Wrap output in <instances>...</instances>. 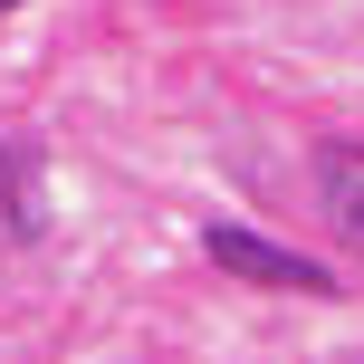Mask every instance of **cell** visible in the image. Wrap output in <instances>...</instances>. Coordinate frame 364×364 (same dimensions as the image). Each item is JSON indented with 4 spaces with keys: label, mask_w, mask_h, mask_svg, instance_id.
I'll return each instance as SVG.
<instances>
[{
    "label": "cell",
    "mask_w": 364,
    "mask_h": 364,
    "mask_svg": "<svg viewBox=\"0 0 364 364\" xmlns=\"http://www.w3.org/2000/svg\"><path fill=\"white\" fill-rule=\"evenodd\" d=\"M201 250H211L230 278H250V288H278V297H336V278L316 269V259L278 250V240H259V230H230V220H211V230H201Z\"/></svg>",
    "instance_id": "obj_1"
},
{
    "label": "cell",
    "mask_w": 364,
    "mask_h": 364,
    "mask_svg": "<svg viewBox=\"0 0 364 364\" xmlns=\"http://www.w3.org/2000/svg\"><path fill=\"white\" fill-rule=\"evenodd\" d=\"M326 220L346 250H364V164H326Z\"/></svg>",
    "instance_id": "obj_2"
},
{
    "label": "cell",
    "mask_w": 364,
    "mask_h": 364,
    "mask_svg": "<svg viewBox=\"0 0 364 364\" xmlns=\"http://www.w3.org/2000/svg\"><path fill=\"white\" fill-rule=\"evenodd\" d=\"M10 10H19V0H0V19H10Z\"/></svg>",
    "instance_id": "obj_3"
}]
</instances>
